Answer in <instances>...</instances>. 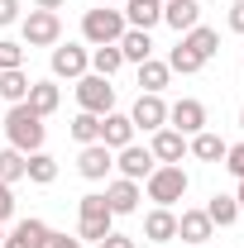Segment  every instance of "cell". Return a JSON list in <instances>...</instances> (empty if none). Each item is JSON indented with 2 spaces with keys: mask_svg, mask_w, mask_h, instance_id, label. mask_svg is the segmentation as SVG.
Here are the masks:
<instances>
[{
  "mask_svg": "<svg viewBox=\"0 0 244 248\" xmlns=\"http://www.w3.org/2000/svg\"><path fill=\"white\" fill-rule=\"evenodd\" d=\"M5 139H10V148H19V153L29 157V153L43 148L48 129H43V120L34 115L24 100H19V105H10V110H5Z\"/></svg>",
  "mask_w": 244,
  "mask_h": 248,
  "instance_id": "cell-1",
  "label": "cell"
},
{
  "mask_svg": "<svg viewBox=\"0 0 244 248\" xmlns=\"http://www.w3.org/2000/svg\"><path fill=\"white\" fill-rule=\"evenodd\" d=\"M187 186H192V182H187L182 162H158L149 177H144V191H149V201H153V205H168V210H173V205L187 196Z\"/></svg>",
  "mask_w": 244,
  "mask_h": 248,
  "instance_id": "cell-2",
  "label": "cell"
},
{
  "mask_svg": "<svg viewBox=\"0 0 244 248\" xmlns=\"http://www.w3.org/2000/svg\"><path fill=\"white\" fill-rule=\"evenodd\" d=\"M124 29H129V24H124L120 10H105V5H101V10H87V15H82V38H87L91 48L120 43V33H124Z\"/></svg>",
  "mask_w": 244,
  "mask_h": 248,
  "instance_id": "cell-3",
  "label": "cell"
},
{
  "mask_svg": "<svg viewBox=\"0 0 244 248\" xmlns=\"http://www.w3.org/2000/svg\"><path fill=\"white\" fill-rule=\"evenodd\" d=\"M19 33H24V48H58L62 43V19L53 10H29L19 19Z\"/></svg>",
  "mask_w": 244,
  "mask_h": 248,
  "instance_id": "cell-4",
  "label": "cell"
},
{
  "mask_svg": "<svg viewBox=\"0 0 244 248\" xmlns=\"http://www.w3.org/2000/svg\"><path fill=\"white\" fill-rule=\"evenodd\" d=\"M77 105L87 110V115H110L115 110V86H110V77H77Z\"/></svg>",
  "mask_w": 244,
  "mask_h": 248,
  "instance_id": "cell-5",
  "label": "cell"
},
{
  "mask_svg": "<svg viewBox=\"0 0 244 248\" xmlns=\"http://www.w3.org/2000/svg\"><path fill=\"white\" fill-rule=\"evenodd\" d=\"M91 72V53H87V43H58L53 48V77H67V81H77V77H87Z\"/></svg>",
  "mask_w": 244,
  "mask_h": 248,
  "instance_id": "cell-6",
  "label": "cell"
},
{
  "mask_svg": "<svg viewBox=\"0 0 244 248\" xmlns=\"http://www.w3.org/2000/svg\"><path fill=\"white\" fill-rule=\"evenodd\" d=\"M168 129H177L182 139L201 134V129H206V105H201V100H192V95H182L177 105H168Z\"/></svg>",
  "mask_w": 244,
  "mask_h": 248,
  "instance_id": "cell-7",
  "label": "cell"
},
{
  "mask_svg": "<svg viewBox=\"0 0 244 248\" xmlns=\"http://www.w3.org/2000/svg\"><path fill=\"white\" fill-rule=\"evenodd\" d=\"M129 120H134V129H144V134L163 129V124H168V105H163V95H149V91H139L134 110H129Z\"/></svg>",
  "mask_w": 244,
  "mask_h": 248,
  "instance_id": "cell-8",
  "label": "cell"
},
{
  "mask_svg": "<svg viewBox=\"0 0 244 248\" xmlns=\"http://www.w3.org/2000/svg\"><path fill=\"white\" fill-rule=\"evenodd\" d=\"M139 201H144V191H139V182H129V177H115V182L105 186V205H110V215H134Z\"/></svg>",
  "mask_w": 244,
  "mask_h": 248,
  "instance_id": "cell-9",
  "label": "cell"
},
{
  "mask_svg": "<svg viewBox=\"0 0 244 248\" xmlns=\"http://www.w3.org/2000/svg\"><path fill=\"white\" fill-rule=\"evenodd\" d=\"M115 167H120V177H129V182H144L158 162H153L149 148H139V143H124L120 153H115Z\"/></svg>",
  "mask_w": 244,
  "mask_h": 248,
  "instance_id": "cell-10",
  "label": "cell"
},
{
  "mask_svg": "<svg viewBox=\"0 0 244 248\" xmlns=\"http://www.w3.org/2000/svg\"><path fill=\"white\" fill-rule=\"evenodd\" d=\"M48 234H53V229H48L43 219L29 215V219H19V224L5 234V244H0V248H48Z\"/></svg>",
  "mask_w": 244,
  "mask_h": 248,
  "instance_id": "cell-11",
  "label": "cell"
},
{
  "mask_svg": "<svg viewBox=\"0 0 244 248\" xmlns=\"http://www.w3.org/2000/svg\"><path fill=\"white\" fill-rule=\"evenodd\" d=\"M101 143H105L110 153H120L124 143H134V120H129V115H120V110L101 115Z\"/></svg>",
  "mask_w": 244,
  "mask_h": 248,
  "instance_id": "cell-12",
  "label": "cell"
},
{
  "mask_svg": "<svg viewBox=\"0 0 244 248\" xmlns=\"http://www.w3.org/2000/svg\"><path fill=\"white\" fill-rule=\"evenodd\" d=\"M110 167H115V153H110L105 143H87V148L77 153V172H82L87 182H101Z\"/></svg>",
  "mask_w": 244,
  "mask_h": 248,
  "instance_id": "cell-13",
  "label": "cell"
},
{
  "mask_svg": "<svg viewBox=\"0 0 244 248\" xmlns=\"http://www.w3.org/2000/svg\"><path fill=\"white\" fill-rule=\"evenodd\" d=\"M163 24L177 33L196 29L201 24V0H163Z\"/></svg>",
  "mask_w": 244,
  "mask_h": 248,
  "instance_id": "cell-14",
  "label": "cell"
},
{
  "mask_svg": "<svg viewBox=\"0 0 244 248\" xmlns=\"http://www.w3.org/2000/svg\"><path fill=\"white\" fill-rule=\"evenodd\" d=\"M149 153H153V162H182L187 157V139L177 134V129H153V143H149Z\"/></svg>",
  "mask_w": 244,
  "mask_h": 248,
  "instance_id": "cell-15",
  "label": "cell"
},
{
  "mask_svg": "<svg viewBox=\"0 0 244 248\" xmlns=\"http://www.w3.org/2000/svg\"><path fill=\"white\" fill-rule=\"evenodd\" d=\"M177 43H182L192 58H201V62H211L215 53H220V33H215V29H206V24H196V29L177 33Z\"/></svg>",
  "mask_w": 244,
  "mask_h": 248,
  "instance_id": "cell-16",
  "label": "cell"
},
{
  "mask_svg": "<svg viewBox=\"0 0 244 248\" xmlns=\"http://www.w3.org/2000/svg\"><path fill=\"white\" fill-rule=\"evenodd\" d=\"M124 24H129V29H144L149 33L153 24H163V0H124Z\"/></svg>",
  "mask_w": 244,
  "mask_h": 248,
  "instance_id": "cell-17",
  "label": "cell"
},
{
  "mask_svg": "<svg viewBox=\"0 0 244 248\" xmlns=\"http://www.w3.org/2000/svg\"><path fill=\"white\" fill-rule=\"evenodd\" d=\"M144 239H149V244H168V239H177V215H173L168 205H153L149 215H144Z\"/></svg>",
  "mask_w": 244,
  "mask_h": 248,
  "instance_id": "cell-18",
  "label": "cell"
},
{
  "mask_svg": "<svg viewBox=\"0 0 244 248\" xmlns=\"http://www.w3.org/2000/svg\"><path fill=\"white\" fill-rule=\"evenodd\" d=\"M24 105H29L38 120H48L53 110L62 105V91H58V81H29V95H24Z\"/></svg>",
  "mask_w": 244,
  "mask_h": 248,
  "instance_id": "cell-19",
  "label": "cell"
},
{
  "mask_svg": "<svg viewBox=\"0 0 244 248\" xmlns=\"http://www.w3.org/2000/svg\"><path fill=\"white\" fill-rule=\"evenodd\" d=\"M225 148H230V143H225L220 134H211V129H201V134L187 139V153L196 157V162H225Z\"/></svg>",
  "mask_w": 244,
  "mask_h": 248,
  "instance_id": "cell-20",
  "label": "cell"
},
{
  "mask_svg": "<svg viewBox=\"0 0 244 248\" xmlns=\"http://www.w3.org/2000/svg\"><path fill=\"white\" fill-rule=\"evenodd\" d=\"M211 215H206V210H182V215H177V239H187V244H206V239H211Z\"/></svg>",
  "mask_w": 244,
  "mask_h": 248,
  "instance_id": "cell-21",
  "label": "cell"
},
{
  "mask_svg": "<svg viewBox=\"0 0 244 248\" xmlns=\"http://www.w3.org/2000/svg\"><path fill=\"white\" fill-rule=\"evenodd\" d=\"M115 48H120V58H124V62H134V67L153 58V38H149V33H144V29H124Z\"/></svg>",
  "mask_w": 244,
  "mask_h": 248,
  "instance_id": "cell-22",
  "label": "cell"
},
{
  "mask_svg": "<svg viewBox=\"0 0 244 248\" xmlns=\"http://www.w3.org/2000/svg\"><path fill=\"white\" fill-rule=\"evenodd\" d=\"M168 81H173V67H168V62H158V58L139 62V91L163 95V86H168Z\"/></svg>",
  "mask_w": 244,
  "mask_h": 248,
  "instance_id": "cell-23",
  "label": "cell"
},
{
  "mask_svg": "<svg viewBox=\"0 0 244 248\" xmlns=\"http://www.w3.org/2000/svg\"><path fill=\"white\" fill-rule=\"evenodd\" d=\"M24 177H29L34 186H53V182H58V157L43 153V148H38V153H29V162H24Z\"/></svg>",
  "mask_w": 244,
  "mask_h": 248,
  "instance_id": "cell-24",
  "label": "cell"
},
{
  "mask_svg": "<svg viewBox=\"0 0 244 248\" xmlns=\"http://www.w3.org/2000/svg\"><path fill=\"white\" fill-rule=\"evenodd\" d=\"M24 95H29V72H24V67H10V72H0V100L19 105Z\"/></svg>",
  "mask_w": 244,
  "mask_h": 248,
  "instance_id": "cell-25",
  "label": "cell"
},
{
  "mask_svg": "<svg viewBox=\"0 0 244 248\" xmlns=\"http://www.w3.org/2000/svg\"><path fill=\"white\" fill-rule=\"evenodd\" d=\"M110 224H115V215H82L77 219V239L82 244H101L110 234Z\"/></svg>",
  "mask_w": 244,
  "mask_h": 248,
  "instance_id": "cell-26",
  "label": "cell"
},
{
  "mask_svg": "<svg viewBox=\"0 0 244 248\" xmlns=\"http://www.w3.org/2000/svg\"><path fill=\"white\" fill-rule=\"evenodd\" d=\"M206 215H211V224L230 229V224L240 219V205H235V196H211V201H206Z\"/></svg>",
  "mask_w": 244,
  "mask_h": 248,
  "instance_id": "cell-27",
  "label": "cell"
},
{
  "mask_svg": "<svg viewBox=\"0 0 244 248\" xmlns=\"http://www.w3.org/2000/svg\"><path fill=\"white\" fill-rule=\"evenodd\" d=\"M120 67H124V58H120V48H115V43L91 48V72H96V77H115Z\"/></svg>",
  "mask_w": 244,
  "mask_h": 248,
  "instance_id": "cell-28",
  "label": "cell"
},
{
  "mask_svg": "<svg viewBox=\"0 0 244 248\" xmlns=\"http://www.w3.org/2000/svg\"><path fill=\"white\" fill-rule=\"evenodd\" d=\"M24 162H29V157L19 153V148H0V182L5 186L24 182Z\"/></svg>",
  "mask_w": 244,
  "mask_h": 248,
  "instance_id": "cell-29",
  "label": "cell"
},
{
  "mask_svg": "<svg viewBox=\"0 0 244 248\" xmlns=\"http://www.w3.org/2000/svg\"><path fill=\"white\" fill-rule=\"evenodd\" d=\"M72 139H77L82 148H87V143H101V115H87V110H82V115L72 120Z\"/></svg>",
  "mask_w": 244,
  "mask_h": 248,
  "instance_id": "cell-30",
  "label": "cell"
},
{
  "mask_svg": "<svg viewBox=\"0 0 244 248\" xmlns=\"http://www.w3.org/2000/svg\"><path fill=\"white\" fill-rule=\"evenodd\" d=\"M168 67H173V72H182V77H192V72H201L206 62H201V58H192V53H187L182 43H177V48L168 53Z\"/></svg>",
  "mask_w": 244,
  "mask_h": 248,
  "instance_id": "cell-31",
  "label": "cell"
},
{
  "mask_svg": "<svg viewBox=\"0 0 244 248\" xmlns=\"http://www.w3.org/2000/svg\"><path fill=\"white\" fill-rule=\"evenodd\" d=\"M10 67H24V43L0 38V72H10Z\"/></svg>",
  "mask_w": 244,
  "mask_h": 248,
  "instance_id": "cell-32",
  "label": "cell"
},
{
  "mask_svg": "<svg viewBox=\"0 0 244 248\" xmlns=\"http://www.w3.org/2000/svg\"><path fill=\"white\" fill-rule=\"evenodd\" d=\"M225 167H230L235 182H244V143H230V148H225Z\"/></svg>",
  "mask_w": 244,
  "mask_h": 248,
  "instance_id": "cell-33",
  "label": "cell"
},
{
  "mask_svg": "<svg viewBox=\"0 0 244 248\" xmlns=\"http://www.w3.org/2000/svg\"><path fill=\"white\" fill-rule=\"evenodd\" d=\"M10 215H15V186L0 182V224H10Z\"/></svg>",
  "mask_w": 244,
  "mask_h": 248,
  "instance_id": "cell-34",
  "label": "cell"
},
{
  "mask_svg": "<svg viewBox=\"0 0 244 248\" xmlns=\"http://www.w3.org/2000/svg\"><path fill=\"white\" fill-rule=\"evenodd\" d=\"M19 19V0H0V29Z\"/></svg>",
  "mask_w": 244,
  "mask_h": 248,
  "instance_id": "cell-35",
  "label": "cell"
},
{
  "mask_svg": "<svg viewBox=\"0 0 244 248\" xmlns=\"http://www.w3.org/2000/svg\"><path fill=\"white\" fill-rule=\"evenodd\" d=\"M101 248H139V244H134L129 234H115V229H110V234L101 239Z\"/></svg>",
  "mask_w": 244,
  "mask_h": 248,
  "instance_id": "cell-36",
  "label": "cell"
},
{
  "mask_svg": "<svg viewBox=\"0 0 244 248\" xmlns=\"http://www.w3.org/2000/svg\"><path fill=\"white\" fill-rule=\"evenodd\" d=\"M48 248H82L77 234H48Z\"/></svg>",
  "mask_w": 244,
  "mask_h": 248,
  "instance_id": "cell-37",
  "label": "cell"
},
{
  "mask_svg": "<svg viewBox=\"0 0 244 248\" xmlns=\"http://www.w3.org/2000/svg\"><path fill=\"white\" fill-rule=\"evenodd\" d=\"M230 29L244 33V0H235V5H230Z\"/></svg>",
  "mask_w": 244,
  "mask_h": 248,
  "instance_id": "cell-38",
  "label": "cell"
},
{
  "mask_svg": "<svg viewBox=\"0 0 244 248\" xmlns=\"http://www.w3.org/2000/svg\"><path fill=\"white\" fill-rule=\"evenodd\" d=\"M62 5H67V0H34V10H53V15H58Z\"/></svg>",
  "mask_w": 244,
  "mask_h": 248,
  "instance_id": "cell-39",
  "label": "cell"
},
{
  "mask_svg": "<svg viewBox=\"0 0 244 248\" xmlns=\"http://www.w3.org/2000/svg\"><path fill=\"white\" fill-rule=\"evenodd\" d=\"M235 205H240V215H244V182H240V191H235Z\"/></svg>",
  "mask_w": 244,
  "mask_h": 248,
  "instance_id": "cell-40",
  "label": "cell"
},
{
  "mask_svg": "<svg viewBox=\"0 0 244 248\" xmlns=\"http://www.w3.org/2000/svg\"><path fill=\"white\" fill-rule=\"evenodd\" d=\"M0 244H5V224H0Z\"/></svg>",
  "mask_w": 244,
  "mask_h": 248,
  "instance_id": "cell-41",
  "label": "cell"
},
{
  "mask_svg": "<svg viewBox=\"0 0 244 248\" xmlns=\"http://www.w3.org/2000/svg\"><path fill=\"white\" fill-rule=\"evenodd\" d=\"M240 124H244V110H240Z\"/></svg>",
  "mask_w": 244,
  "mask_h": 248,
  "instance_id": "cell-42",
  "label": "cell"
},
{
  "mask_svg": "<svg viewBox=\"0 0 244 248\" xmlns=\"http://www.w3.org/2000/svg\"><path fill=\"white\" fill-rule=\"evenodd\" d=\"M187 248H196V244H187Z\"/></svg>",
  "mask_w": 244,
  "mask_h": 248,
  "instance_id": "cell-43",
  "label": "cell"
}]
</instances>
